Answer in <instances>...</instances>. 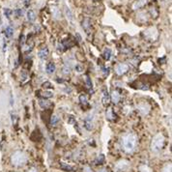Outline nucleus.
<instances>
[{
  "mask_svg": "<svg viewBox=\"0 0 172 172\" xmlns=\"http://www.w3.org/2000/svg\"><path fill=\"white\" fill-rule=\"evenodd\" d=\"M27 157L23 152L21 151H17L15 152L11 157V161L13 165L15 166H21L26 162Z\"/></svg>",
  "mask_w": 172,
  "mask_h": 172,
  "instance_id": "7ed1b4c3",
  "label": "nucleus"
},
{
  "mask_svg": "<svg viewBox=\"0 0 172 172\" xmlns=\"http://www.w3.org/2000/svg\"><path fill=\"white\" fill-rule=\"evenodd\" d=\"M85 80H86V84H87V87H89V88H92L93 84H92V80H91V78H90V77H88V76H86V78H85Z\"/></svg>",
  "mask_w": 172,
  "mask_h": 172,
  "instance_id": "bb28decb",
  "label": "nucleus"
},
{
  "mask_svg": "<svg viewBox=\"0 0 172 172\" xmlns=\"http://www.w3.org/2000/svg\"><path fill=\"white\" fill-rule=\"evenodd\" d=\"M137 145V137L134 133H127L122 138V146L126 153H133Z\"/></svg>",
  "mask_w": 172,
  "mask_h": 172,
  "instance_id": "f257e3e1",
  "label": "nucleus"
},
{
  "mask_svg": "<svg viewBox=\"0 0 172 172\" xmlns=\"http://www.w3.org/2000/svg\"><path fill=\"white\" fill-rule=\"evenodd\" d=\"M61 166H62V168H63V169H66V170H69V171L73 170V167H72L71 165L65 164L64 162H61Z\"/></svg>",
  "mask_w": 172,
  "mask_h": 172,
  "instance_id": "c85d7f7f",
  "label": "nucleus"
},
{
  "mask_svg": "<svg viewBox=\"0 0 172 172\" xmlns=\"http://www.w3.org/2000/svg\"><path fill=\"white\" fill-rule=\"evenodd\" d=\"M80 104H81V105H86L88 104L86 96H85V95H80Z\"/></svg>",
  "mask_w": 172,
  "mask_h": 172,
  "instance_id": "5701e85b",
  "label": "nucleus"
},
{
  "mask_svg": "<svg viewBox=\"0 0 172 172\" xmlns=\"http://www.w3.org/2000/svg\"><path fill=\"white\" fill-rule=\"evenodd\" d=\"M45 70H46V73H53L55 72V70H56V66H55V64L53 62H49V63L46 64Z\"/></svg>",
  "mask_w": 172,
  "mask_h": 172,
  "instance_id": "9b49d317",
  "label": "nucleus"
},
{
  "mask_svg": "<svg viewBox=\"0 0 172 172\" xmlns=\"http://www.w3.org/2000/svg\"><path fill=\"white\" fill-rule=\"evenodd\" d=\"M161 172H171V164H166L164 168H162Z\"/></svg>",
  "mask_w": 172,
  "mask_h": 172,
  "instance_id": "cd10ccee",
  "label": "nucleus"
},
{
  "mask_svg": "<svg viewBox=\"0 0 172 172\" xmlns=\"http://www.w3.org/2000/svg\"><path fill=\"white\" fill-rule=\"evenodd\" d=\"M102 102H103V104H104L105 105L109 104V102H110V95L108 94V89H105V90H104L103 98H102Z\"/></svg>",
  "mask_w": 172,
  "mask_h": 172,
  "instance_id": "1a4fd4ad",
  "label": "nucleus"
},
{
  "mask_svg": "<svg viewBox=\"0 0 172 172\" xmlns=\"http://www.w3.org/2000/svg\"><path fill=\"white\" fill-rule=\"evenodd\" d=\"M130 162L126 160H122V161H119L117 164H116V168H117L118 170H121V171H125L127 170L129 167H130Z\"/></svg>",
  "mask_w": 172,
  "mask_h": 172,
  "instance_id": "39448f33",
  "label": "nucleus"
},
{
  "mask_svg": "<svg viewBox=\"0 0 172 172\" xmlns=\"http://www.w3.org/2000/svg\"><path fill=\"white\" fill-rule=\"evenodd\" d=\"M63 71H64L65 73H69L70 72H71V68L68 67V66H65V67L63 68Z\"/></svg>",
  "mask_w": 172,
  "mask_h": 172,
  "instance_id": "72a5a7b5",
  "label": "nucleus"
},
{
  "mask_svg": "<svg viewBox=\"0 0 172 172\" xmlns=\"http://www.w3.org/2000/svg\"><path fill=\"white\" fill-rule=\"evenodd\" d=\"M114 116H115V114H114V112H113L112 108H108V111H106V117H108V119L112 120V119L114 118Z\"/></svg>",
  "mask_w": 172,
  "mask_h": 172,
  "instance_id": "412c9836",
  "label": "nucleus"
},
{
  "mask_svg": "<svg viewBox=\"0 0 172 172\" xmlns=\"http://www.w3.org/2000/svg\"><path fill=\"white\" fill-rule=\"evenodd\" d=\"M67 122L69 125H75L76 124V117L73 115H69L67 118Z\"/></svg>",
  "mask_w": 172,
  "mask_h": 172,
  "instance_id": "4be33fe9",
  "label": "nucleus"
},
{
  "mask_svg": "<svg viewBox=\"0 0 172 172\" xmlns=\"http://www.w3.org/2000/svg\"><path fill=\"white\" fill-rule=\"evenodd\" d=\"M40 93H42L41 96L45 98V99H49V98L53 97V93L49 92V91H44V92H40Z\"/></svg>",
  "mask_w": 172,
  "mask_h": 172,
  "instance_id": "a211bd4d",
  "label": "nucleus"
},
{
  "mask_svg": "<svg viewBox=\"0 0 172 172\" xmlns=\"http://www.w3.org/2000/svg\"><path fill=\"white\" fill-rule=\"evenodd\" d=\"M12 14H13V11L10 10V9H9V8H5V9H4V15H5L6 17L9 18V17H11Z\"/></svg>",
  "mask_w": 172,
  "mask_h": 172,
  "instance_id": "393cba45",
  "label": "nucleus"
},
{
  "mask_svg": "<svg viewBox=\"0 0 172 172\" xmlns=\"http://www.w3.org/2000/svg\"><path fill=\"white\" fill-rule=\"evenodd\" d=\"M102 70H103V73H104L105 76H108V73H109V68H105V67H104Z\"/></svg>",
  "mask_w": 172,
  "mask_h": 172,
  "instance_id": "473e14b6",
  "label": "nucleus"
},
{
  "mask_svg": "<svg viewBox=\"0 0 172 172\" xmlns=\"http://www.w3.org/2000/svg\"><path fill=\"white\" fill-rule=\"evenodd\" d=\"M15 13V15L17 16V17H21L22 15H23V11L21 10V9H17V10L14 12Z\"/></svg>",
  "mask_w": 172,
  "mask_h": 172,
  "instance_id": "2f4dec72",
  "label": "nucleus"
},
{
  "mask_svg": "<svg viewBox=\"0 0 172 172\" xmlns=\"http://www.w3.org/2000/svg\"><path fill=\"white\" fill-rule=\"evenodd\" d=\"M27 80V73L25 72H22V81H25Z\"/></svg>",
  "mask_w": 172,
  "mask_h": 172,
  "instance_id": "f704fd0d",
  "label": "nucleus"
},
{
  "mask_svg": "<svg viewBox=\"0 0 172 172\" xmlns=\"http://www.w3.org/2000/svg\"><path fill=\"white\" fill-rule=\"evenodd\" d=\"M120 98H121V96H120V94H119V92L116 91V90H115V91L113 90L112 94H111V99H112L113 103H114V104H117L118 102L120 101Z\"/></svg>",
  "mask_w": 172,
  "mask_h": 172,
  "instance_id": "ddd939ff",
  "label": "nucleus"
},
{
  "mask_svg": "<svg viewBox=\"0 0 172 172\" xmlns=\"http://www.w3.org/2000/svg\"><path fill=\"white\" fill-rule=\"evenodd\" d=\"M138 110L140 111L141 114L146 115L150 111V105L148 104H146V103L140 104V105H138Z\"/></svg>",
  "mask_w": 172,
  "mask_h": 172,
  "instance_id": "423d86ee",
  "label": "nucleus"
},
{
  "mask_svg": "<svg viewBox=\"0 0 172 172\" xmlns=\"http://www.w3.org/2000/svg\"><path fill=\"white\" fill-rule=\"evenodd\" d=\"M39 105L42 108H48L50 106V103L48 101H45V100H40L39 101Z\"/></svg>",
  "mask_w": 172,
  "mask_h": 172,
  "instance_id": "2eb2a0df",
  "label": "nucleus"
},
{
  "mask_svg": "<svg viewBox=\"0 0 172 172\" xmlns=\"http://www.w3.org/2000/svg\"><path fill=\"white\" fill-rule=\"evenodd\" d=\"M52 11L53 16H54L55 17H59V11H58V9H57V8L53 7V8L52 9Z\"/></svg>",
  "mask_w": 172,
  "mask_h": 172,
  "instance_id": "c756f323",
  "label": "nucleus"
},
{
  "mask_svg": "<svg viewBox=\"0 0 172 172\" xmlns=\"http://www.w3.org/2000/svg\"><path fill=\"white\" fill-rule=\"evenodd\" d=\"M75 70H76V72H77V73H82V71H83V67L81 66V65H80V64H76Z\"/></svg>",
  "mask_w": 172,
  "mask_h": 172,
  "instance_id": "a878e982",
  "label": "nucleus"
},
{
  "mask_svg": "<svg viewBox=\"0 0 172 172\" xmlns=\"http://www.w3.org/2000/svg\"><path fill=\"white\" fill-rule=\"evenodd\" d=\"M129 71V66L127 64H118L115 68V72L118 76H122L124 73H126Z\"/></svg>",
  "mask_w": 172,
  "mask_h": 172,
  "instance_id": "20e7f679",
  "label": "nucleus"
},
{
  "mask_svg": "<svg viewBox=\"0 0 172 172\" xmlns=\"http://www.w3.org/2000/svg\"><path fill=\"white\" fill-rule=\"evenodd\" d=\"M59 117L57 115H52V119H50V124L52 125V126H56V125L58 124L59 122Z\"/></svg>",
  "mask_w": 172,
  "mask_h": 172,
  "instance_id": "6ab92c4d",
  "label": "nucleus"
},
{
  "mask_svg": "<svg viewBox=\"0 0 172 172\" xmlns=\"http://www.w3.org/2000/svg\"><path fill=\"white\" fill-rule=\"evenodd\" d=\"M35 18H36V14L33 10H29L27 12V20H28V21L33 22L35 20Z\"/></svg>",
  "mask_w": 172,
  "mask_h": 172,
  "instance_id": "4468645a",
  "label": "nucleus"
},
{
  "mask_svg": "<svg viewBox=\"0 0 172 172\" xmlns=\"http://www.w3.org/2000/svg\"><path fill=\"white\" fill-rule=\"evenodd\" d=\"M99 172H106V170H105V169H102V170H100Z\"/></svg>",
  "mask_w": 172,
  "mask_h": 172,
  "instance_id": "4c0bfd02",
  "label": "nucleus"
},
{
  "mask_svg": "<svg viewBox=\"0 0 172 172\" xmlns=\"http://www.w3.org/2000/svg\"><path fill=\"white\" fill-rule=\"evenodd\" d=\"M16 122H17V115L12 114V123L13 124H16Z\"/></svg>",
  "mask_w": 172,
  "mask_h": 172,
  "instance_id": "c9c22d12",
  "label": "nucleus"
},
{
  "mask_svg": "<svg viewBox=\"0 0 172 172\" xmlns=\"http://www.w3.org/2000/svg\"><path fill=\"white\" fill-rule=\"evenodd\" d=\"M139 171H140V172H153L150 167L148 165H146V164L140 165V167H139Z\"/></svg>",
  "mask_w": 172,
  "mask_h": 172,
  "instance_id": "aec40b11",
  "label": "nucleus"
},
{
  "mask_svg": "<svg viewBox=\"0 0 172 172\" xmlns=\"http://www.w3.org/2000/svg\"><path fill=\"white\" fill-rule=\"evenodd\" d=\"M38 56H39L41 59H43V60H45V59L48 58V48H41V49L39 50V52H38Z\"/></svg>",
  "mask_w": 172,
  "mask_h": 172,
  "instance_id": "6e6552de",
  "label": "nucleus"
},
{
  "mask_svg": "<svg viewBox=\"0 0 172 172\" xmlns=\"http://www.w3.org/2000/svg\"><path fill=\"white\" fill-rule=\"evenodd\" d=\"M164 145V136L162 133H158L153 137L151 142V151L153 153H159Z\"/></svg>",
  "mask_w": 172,
  "mask_h": 172,
  "instance_id": "f03ea898",
  "label": "nucleus"
},
{
  "mask_svg": "<svg viewBox=\"0 0 172 172\" xmlns=\"http://www.w3.org/2000/svg\"><path fill=\"white\" fill-rule=\"evenodd\" d=\"M13 35H14V29H13V27H11V26L6 27V29H5V36L7 37V38H11Z\"/></svg>",
  "mask_w": 172,
  "mask_h": 172,
  "instance_id": "dca6fc26",
  "label": "nucleus"
},
{
  "mask_svg": "<svg viewBox=\"0 0 172 172\" xmlns=\"http://www.w3.org/2000/svg\"><path fill=\"white\" fill-rule=\"evenodd\" d=\"M28 172H38V170H37L35 167H31V168L28 170Z\"/></svg>",
  "mask_w": 172,
  "mask_h": 172,
  "instance_id": "e433bc0d",
  "label": "nucleus"
},
{
  "mask_svg": "<svg viewBox=\"0 0 172 172\" xmlns=\"http://www.w3.org/2000/svg\"><path fill=\"white\" fill-rule=\"evenodd\" d=\"M42 86H43V88H45V89H52V88H53V85L49 81L44 82L43 84H42Z\"/></svg>",
  "mask_w": 172,
  "mask_h": 172,
  "instance_id": "b1692460",
  "label": "nucleus"
},
{
  "mask_svg": "<svg viewBox=\"0 0 172 172\" xmlns=\"http://www.w3.org/2000/svg\"><path fill=\"white\" fill-rule=\"evenodd\" d=\"M84 128L87 130V131H91V130L93 129V121L90 117H87L85 120H84Z\"/></svg>",
  "mask_w": 172,
  "mask_h": 172,
  "instance_id": "f8f14e48",
  "label": "nucleus"
},
{
  "mask_svg": "<svg viewBox=\"0 0 172 172\" xmlns=\"http://www.w3.org/2000/svg\"><path fill=\"white\" fill-rule=\"evenodd\" d=\"M104 160H105V157L104 155H100L99 157H98V159H97V162L99 164H102L104 162Z\"/></svg>",
  "mask_w": 172,
  "mask_h": 172,
  "instance_id": "7c9ffc66",
  "label": "nucleus"
},
{
  "mask_svg": "<svg viewBox=\"0 0 172 172\" xmlns=\"http://www.w3.org/2000/svg\"><path fill=\"white\" fill-rule=\"evenodd\" d=\"M65 15H66L67 18H68V20L71 22V23H73V13L72 11L70 10V8L67 7V6H65Z\"/></svg>",
  "mask_w": 172,
  "mask_h": 172,
  "instance_id": "9d476101",
  "label": "nucleus"
},
{
  "mask_svg": "<svg viewBox=\"0 0 172 172\" xmlns=\"http://www.w3.org/2000/svg\"><path fill=\"white\" fill-rule=\"evenodd\" d=\"M82 27L83 29L85 30L86 33L89 34L90 29H91V21L89 18H84V20H82Z\"/></svg>",
  "mask_w": 172,
  "mask_h": 172,
  "instance_id": "0eeeda50",
  "label": "nucleus"
},
{
  "mask_svg": "<svg viewBox=\"0 0 172 172\" xmlns=\"http://www.w3.org/2000/svg\"><path fill=\"white\" fill-rule=\"evenodd\" d=\"M111 54H112V52H111V49L110 48H105V52H104V58L106 60V61H108V60L110 59V57H111Z\"/></svg>",
  "mask_w": 172,
  "mask_h": 172,
  "instance_id": "f3484780",
  "label": "nucleus"
}]
</instances>
